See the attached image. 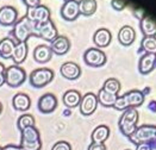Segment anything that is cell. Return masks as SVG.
<instances>
[{
  "label": "cell",
  "instance_id": "44dd1931",
  "mask_svg": "<svg viewBox=\"0 0 156 150\" xmlns=\"http://www.w3.org/2000/svg\"><path fill=\"white\" fill-rule=\"evenodd\" d=\"M12 105L17 111H26L31 106V99L25 93H17L12 98Z\"/></svg>",
  "mask_w": 156,
  "mask_h": 150
},
{
  "label": "cell",
  "instance_id": "ac0fdd59",
  "mask_svg": "<svg viewBox=\"0 0 156 150\" xmlns=\"http://www.w3.org/2000/svg\"><path fill=\"white\" fill-rule=\"evenodd\" d=\"M26 55H27V43L26 42H18V43H16L14 48H13L12 56H11L13 62L19 66L26 59Z\"/></svg>",
  "mask_w": 156,
  "mask_h": 150
},
{
  "label": "cell",
  "instance_id": "f35d334b",
  "mask_svg": "<svg viewBox=\"0 0 156 150\" xmlns=\"http://www.w3.org/2000/svg\"><path fill=\"white\" fill-rule=\"evenodd\" d=\"M5 82V76H4V73H0V86H2Z\"/></svg>",
  "mask_w": 156,
  "mask_h": 150
},
{
  "label": "cell",
  "instance_id": "ffe728a7",
  "mask_svg": "<svg viewBox=\"0 0 156 150\" xmlns=\"http://www.w3.org/2000/svg\"><path fill=\"white\" fill-rule=\"evenodd\" d=\"M141 30L144 37H155L156 36V22L149 16H144L141 19Z\"/></svg>",
  "mask_w": 156,
  "mask_h": 150
},
{
  "label": "cell",
  "instance_id": "d6986e66",
  "mask_svg": "<svg viewBox=\"0 0 156 150\" xmlns=\"http://www.w3.org/2000/svg\"><path fill=\"white\" fill-rule=\"evenodd\" d=\"M156 63V55L155 54H145L141 57L138 63V69L142 74H148L153 70Z\"/></svg>",
  "mask_w": 156,
  "mask_h": 150
},
{
  "label": "cell",
  "instance_id": "f1b7e54d",
  "mask_svg": "<svg viewBox=\"0 0 156 150\" xmlns=\"http://www.w3.org/2000/svg\"><path fill=\"white\" fill-rule=\"evenodd\" d=\"M103 89L108 92V93H111V94L117 95L118 92L120 91V82L118 81L117 79H113V77L107 79L105 81L104 86H103Z\"/></svg>",
  "mask_w": 156,
  "mask_h": 150
},
{
  "label": "cell",
  "instance_id": "8992f818",
  "mask_svg": "<svg viewBox=\"0 0 156 150\" xmlns=\"http://www.w3.org/2000/svg\"><path fill=\"white\" fill-rule=\"evenodd\" d=\"M4 76H5V82L11 86V87H18L20 86L26 79L25 69L22 68L18 64H12L4 70Z\"/></svg>",
  "mask_w": 156,
  "mask_h": 150
},
{
  "label": "cell",
  "instance_id": "d590c367",
  "mask_svg": "<svg viewBox=\"0 0 156 150\" xmlns=\"http://www.w3.org/2000/svg\"><path fill=\"white\" fill-rule=\"evenodd\" d=\"M136 150H153V145L150 143H142L136 145Z\"/></svg>",
  "mask_w": 156,
  "mask_h": 150
},
{
  "label": "cell",
  "instance_id": "7bdbcfd3",
  "mask_svg": "<svg viewBox=\"0 0 156 150\" xmlns=\"http://www.w3.org/2000/svg\"><path fill=\"white\" fill-rule=\"evenodd\" d=\"M1 111H2V105H1V102H0V113H1Z\"/></svg>",
  "mask_w": 156,
  "mask_h": 150
},
{
  "label": "cell",
  "instance_id": "836d02e7",
  "mask_svg": "<svg viewBox=\"0 0 156 150\" xmlns=\"http://www.w3.org/2000/svg\"><path fill=\"white\" fill-rule=\"evenodd\" d=\"M88 150H106V145L104 143H91Z\"/></svg>",
  "mask_w": 156,
  "mask_h": 150
},
{
  "label": "cell",
  "instance_id": "f546056e",
  "mask_svg": "<svg viewBox=\"0 0 156 150\" xmlns=\"http://www.w3.org/2000/svg\"><path fill=\"white\" fill-rule=\"evenodd\" d=\"M141 49L147 51V54H155L156 55V37H144L142 39Z\"/></svg>",
  "mask_w": 156,
  "mask_h": 150
},
{
  "label": "cell",
  "instance_id": "7c38bea8",
  "mask_svg": "<svg viewBox=\"0 0 156 150\" xmlns=\"http://www.w3.org/2000/svg\"><path fill=\"white\" fill-rule=\"evenodd\" d=\"M80 14L79 11V1L76 0H66L61 7V16L66 20H74Z\"/></svg>",
  "mask_w": 156,
  "mask_h": 150
},
{
  "label": "cell",
  "instance_id": "f6af8a7d",
  "mask_svg": "<svg viewBox=\"0 0 156 150\" xmlns=\"http://www.w3.org/2000/svg\"><path fill=\"white\" fill-rule=\"evenodd\" d=\"M128 150H129V149H128Z\"/></svg>",
  "mask_w": 156,
  "mask_h": 150
},
{
  "label": "cell",
  "instance_id": "603a6c76",
  "mask_svg": "<svg viewBox=\"0 0 156 150\" xmlns=\"http://www.w3.org/2000/svg\"><path fill=\"white\" fill-rule=\"evenodd\" d=\"M111 38H112L111 32L107 29H99V30L95 31V34L93 36V41L98 47L105 48V47H107L110 44Z\"/></svg>",
  "mask_w": 156,
  "mask_h": 150
},
{
  "label": "cell",
  "instance_id": "7402d4cb",
  "mask_svg": "<svg viewBox=\"0 0 156 150\" xmlns=\"http://www.w3.org/2000/svg\"><path fill=\"white\" fill-rule=\"evenodd\" d=\"M135 38H136V32L129 25H125V26H123L119 30L118 39H119V43H122L123 45H130V44H132Z\"/></svg>",
  "mask_w": 156,
  "mask_h": 150
},
{
  "label": "cell",
  "instance_id": "3957f363",
  "mask_svg": "<svg viewBox=\"0 0 156 150\" xmlns=\"http://www.w3.org/2000/svg\"><path fill=\"white\" fill-rule=\"evenodd\" d=\"M144 101V94L141 91H137V89H133L130 91L128 93H125L124 95L122 97H117V100L113 105V107L116 110H126V109H130V107H137V106H141Z\"/></svg>",
  "mask_w": 156,
  "mask_h": 150
},
{
  "label": "cell",
  "instance_id": "d6a6232c",
  "mask_svg": "<svg viewBox=\"0 0 156 150\" xmlns=\"http://www.w3.org/2000/svg\"><path fill=\"white\" fill-rule=\"evenodd\" d=\"M126 6V1L125 0H112V7L117 11L124 10Z\"/></svg>",
  "mask_w": 156,
  "mask_h": 150
},
{
  "label": "cell",
  "instance_id": "60d3db41",
  "mask_svg": "<svg viewBox=\"0 0 156 150\" xmlns=\"http://www.w3.org/2000/svg\"><path fill=\"white\" fill-rule=\"evenodd\" d=\"M151 145H154L156 148V135H155V137H154V139H153V142H151Z\"/></svg>",
  "mask_w": 156,
  "mask_h": 150
},
{
  "label": "cell",
  "instance_id": "b9f144b4",
  "mask_svg": "<svg viewBox=\"0 0 156 150\" xmlns=\"http://www.w3.org/2000/svg\"><path fill=\"white\" fill-rule=\"evenodd\" d=\"M149 92H150V88H145V89H144V92H142V93L145 94V93H149Z\"/></svg>",
  "mask_w": 156,
  "mask_h": 150
},
{
  "label": "cell",
  "instance_id": "2e32d148",
  "mask_svg": "<svg viewBox=\"0 0 156 150\" xmlns=\"http://www.w3.org/2000/svg\"><path fill=\"white\" fill-rule=\"evenodd\" d=\"M50 49L57 55H63L70 48V42L66 36H57L50 42Z\"/></svg>",
  "mask_w": 156,
  "mask_h": 150
},
{
  "label": "cell",
  "instance_id": "9c48e42d",
  "mask_svg": "<svg viewBox=\"0 0 156 150\" xmlns=\"http://www.w3.org/2000/svg\"><path fill=\"white\" fill-rule=\"evenodd\" d=\"M26 18L32 23H44L50 20V10L45 5H38L36 7H27Z\"/></svg>",
  "mask_w": 156,
  "mask_h": 150
},
{
  "label": "cell",
  "instance_id": "ee69618b",
  "mask_svg": "<svg viewBox=\"0 0 156 150\" xmlns=\"http://www.w3.org/2000/svg\"><path fill=\"white\" fill-rule=\"evenodd\" d=\"M0 150H1V147H0Z\"/></svg>",
  "mask_w": 156,
  "mask_h": 150
},
{
  "label": "cell",
  "instance_id": "7a4b0ae2",
  "mask_svg": "<svg viewBox=\"0 0 156 150\" xmlns=\"http://www.w3.org/2000/svg\"><path fill=\"white\" fill-rule=\"evenodd\" d=\"M20 148L23 150H41V135L36 126H29L20 131Z\"/></svg>",
  "mask_w": 156,
  "mask_h": 150
},
{
  "label": "cell",
  "instance_id": "5bb4252c",
  "mask_svg": "<svg viewBox=\"0 0 156 150\" xmlns=\"http://www.w3.org/2000/svg\"><path fill=\"white\" fill-rule=\"evenodd\" d=\"M57 106V99L52 93L43 94L38 100V110L42 113H51Z\"/></svg>",
  "mask_w": 156,
  "mask_h": 150
},
{
  "label": "cell",
  "instance_id": "4316f807",
  "mask_svg": "<svg viewBox=\"0 0 156 150\" xmlns=\"http://www.w3.org/2000/svg\"><path fill=\"white\" fill-rule=\"evenodd\" d=\"M79 11L81 14L91 16L97 11V1L95 0H80Z\"/></svg>",
  "mask_w": 156,
  "mask_h": 150
},
{
  "label": "cell",
  "instance_id": "52a82bcc",
  "mask_svg": "<svg viewBox=\"0 0 156 150\" xmlns=\"http://www.w3.org/2000/svg\"><path fill=\"white\" fill-rule=\"evenodd\" d=\"M54 77V72L49 68H37L30 74V84L34 87H44Z\"/></svg>",
  "mask_w": 156,
  "mask_h": 150
},
{
  "label": "cell",
  "instance_id": "5b68a950",
  "mask_svg": "<svg viewBox=\"0 0 156 150\" xmlns=\"http://www.w3.org/2000/svg\"><path fill=\"white\" fill-rule=\"evenodd\" d=\"M156 135V125H142V126H138L136 129V131L131 135L129 139H130L131 143L138 145V144H142V143H150L153 142V139Z\"/></svg>",
  "mask_w": 156,
  "mask_h": 150
},
{
  "label": "cell",
  "instance_id": "e0dca14e",
  "mask_svg": "<svg viewBox=\"0 0 156 150\" xmlns=\"http://www.w3.org/2000/svg\"><path fill=\"white\" fill-rule=\"evenodd\" d=\"M52 51L49 45L47 44H39L34 50V59L39 63L48 62L51 59Z\"/></svg>",
  "mask_w": 156,
  "mask_h": 150
},
{
  "label": "cell",
  "instance_id": "1f68e13d",
  "mask_svg": "<svg viewBox=\"0 0 156 150\" xmlns=\"http://www.w3.org/2000/svg\"><path fill=\"white\" fill-rule=\"evenodd\" d=\"M51 150H72V147H70V144L68 142L60 141V142H57V143H55L52 145Z\"/></svg>",
  "mask_w": 156,
  "mask_h": 150
},
{
  "label": "cell",
  "instance_id": "484cf974",
  "mask_svg": "<svg viewBox=\"0 0 156 150\" xmlns=\"http://www.w3.org/2000/svg\"><path fill=\"white\" fill-rule=\"evenodd\" d=\"M14 41L11 37H5L0 39V56L4 59H10L12 56Z\"/></svg>",
  "mask_w": 156,
  "mask_h": 150
},
{
  "label": "cell",
  "instance_id": "74e56055",
  "mask_svg": "<svg viewBox=\"0 0 156 150\" xmlns=\"http://www.w3.org/2000/svg\"><path fill=\"white\" fill-rule=\"evenodd\" d=\"M149 110H151L153 112H156V101H150V104H149Z\"/></svg>",
  "mask_w": 156,
  "mask_h": 150
},
{
  "label": "cell",
  "instance_id": "ba28073f",
  "mask_svg": "<svg viewBox=\"0 0 156 150\" xmlns=\"http://www.w3.org/2000/svg\"><path fill=\"white\" fill-rule=\"evenodd\" d=\"M34 35H37L49 42H51L52 39H55L58 36L57 29L51 22V19L44 23H34Z\"/></svg>",
  "mask_w": 156,
  "mask_h": 150
},
{
  "label": "cell",
  "instance_id": "83f0119b",
  "mask_svg": "<svg viewBox=\"0 0 156 150\" xmlns=\"http://www.w3.org/2000/svg\"><path fill=\"white\" fill-rule=\"evenodd\" d=\"M118 95H115V94H111L108 92L104 91L103 88L99 91L98 95H97V99H98V102H100L103 106H113L116 100H117Z\"/></svg>",
  "mask_w": 156,
  "mask_h": 150
},
{
  "label": "cell",
  "instance_id": "9a60e30c",
  "mask_svg": "<svg viewBox=\"0 0 156 150\" xmlns=\"http://www.w3.org/2000/svg\"><path fill=\"white\" fill-rule=\"evenodd\" d=\"M60 72H61L62 76L66 77V79L75 80L81 74V68H80V66H79L78 63L75 62H65L61 66Z\"/></svg>",
  "mask_w": 156,
  "mask_h": 150
},
{
  "label": "cell",
  "instance_id": "8d00e7d4",
  "mask_svg": "<svg viewBox=\"0 0 156 150\" xmlns=\"http://www.w3.org/2000/svg\"><path fill=\"white\" fill-rule=\"evenodd\" d=\"M1 150H23L19 145H13V144H7L4 148H1Z\"/></svg>",
  "mask_w": 156,
  "mask_h": 150
},
{
  "label": "cell",
  "instance_id": "e575fe53",
  "mask_svg": "<svg viewBox=\"0 0 156 150\" xmlns=\"http://www.w3.org/2000/svg\"><path fill=\"white\" fill-rule=\"evenodd\" d=\"M23 2L26 5V7H36L41 5V0H23Z\"/></svg>",
  "mask_w": 156,
  "mask_h": 150
},
{
  "label": "cell",
  "instance_id": "277c9868",
  "mask_svg": "<svg viewBox=\"0 0 156 150\" xmlns=\"http://www.w3.org/2000/svg\"><path fill=\"white\" fill-rule=\"evenodd\" d=\"M12 34L17 38L18 42H26L27 38L34 35V23L23 16L20 19H17V22L13 24Z\"/></svg>",
  "mask_w": 156,
  "mask_h": 150
},
{
  "label": "cell",
  "instance_id": "6da1fadb",
  "mask_svg": "<svg viewBox=\"0 0 156 150\" xmlns=\"http://www.w3.org/2000/svg\"><path fill=\"white\" fill-rule=\"evenodd\" d=\"M138 118H140V114H138V111L135 107H130V109L124 110V112L120 116V119H119L120 132L124 136L130 137L131 135L136 131V129L138 127L137 126Z\"/></svg>",
  "mask_w": 156,
  "mask_h": 150
},
{
  "label": "cell",
  "instance_id": "4fadbf2b",
  "mask_svg": "<svg viewBox=\"0 0 156 150\" xmlns=\"http://www.w3.org/2000/svg\"><path fill=\"white\" fill-rule=\"evenodd\" d=\"M18 19V11L11 5H5L0 7V24L13 25Z\"/></svg>",
  "mask_w": 156,
  "mask_h": 150
},
{
  "label": "cell",
  "instance_id": "30bf717a",
  "mask_svg": "<svg viewBox=\"0 0 156 150\" xmlns=\"http://www.w3.org/2000/svg\"><path fill=\"white\" fill-rule=\"evenodd\" d=\"M83 60L87 64H90L92 67H100L106 62V55L100 49L91 48V49L86 50L83 55Z\"/></svg>",
  "mask_w": 156,
  "mask_h": 150
},
{
  "label": "cell",
  "instance_id": "8fae6325",
  "mask_svg": "<svg viewBox=\"0 0 156 150\" xmlns=\"http://www.w3.org/2000/svg\"><path fill=\"white\" fill-rule=\"evenodd\" d=\"M80 112L83 116H91L97 110L98 99L94 93H86L80 101Z\"/></svg>",
  "mask_w": 156,
  "mask_h": 150
},
{
  "label": "cell",
  "instance_id": "d4e9b609",
  "mask_svg": "<svg viewBox=\"0 0 156 150\" xmlns=\"http://www.w3.org/2000/svg\"><path fill=\"white\" fill-rule=\"evenodd\" d=\"M108 136H110V129L106 125H99L92 132V143H104Z\"/></svg>",
  "mask_w": 156,
  "mask_h": 150
},
{
  "label": "cell",
  "instance_id": "cb8c5ba5",
  "mask_svg": "<svg viewBox=\"0 0 156 150\" xmlns=\"http://www.w3.org/2000/svg\"><path fill=\"white\" fill-rule=\"evenodd\" d=\"M81 94L79 91L75 89H69L67 91L65 94H63V104H65L67 107L69 109H73V107H76L78 105H80V101H81Z\"/></svg>",
  "mask_w": 156,
  "mask_h": 150
},
{
  "label": "cell",
  "instance_id": "ab89813d",
  "mask_svg": "<svg viewBox=\"0 0 156 150\" xmlns=\"http://www.w3.org/2000/svg\"><path fill=\"white\" fill-rule=\"evenodd\" d=\"M4 70H5V66L0 62V73H4Z\"/></svg>",
  "mask_w": 156,
  "mask_h": 150
},
{
  "label": "cell",
  "instance_id": "4dcf8cb0",
  "mask_svg": "<svg viewBox=\"0 0 156 150\" xmlns=\"http://www.w3.org/2000/svg\"><path fill=\"white\" fill-rule=\"evenodd\" d=\"M18 129L22 131L29 126H35V118L31 116V114H22L19 118H18Z\"/></svg>",
  "mask_w": 156,
  "mask_h": 150
}]
</instances>
